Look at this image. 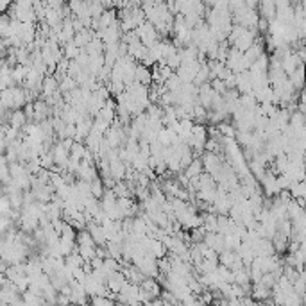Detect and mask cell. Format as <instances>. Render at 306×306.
Segmentation results:
<instances>
[{
    "instance_id": "1",
    "label": "cell",
    "mask_w": 306,
    "mask_h": 306,
    "mask_svg": "<svg viewBox=\"0 0 306 306\" xmlns=\"http://www.w3.org/2000/svg\"><path fill=\"white\" fill-rule=\"evenodd\" d=\"M134 81L143 84V86H150V84H152V74H150L149 67L136 63V68H134Z\"/></svg>"
},
{
    "instance_id": "2",
    "label": "cell",
    "mask_w": 306,
    "mask_h": 306,
    "mask_svg": "<svg viewBox=\"0 0 306 306\" xmlns=\"http://www.w3.org/2000/svg\"><path fill=\"white\" fill-rule=\"evenodd\" d=\"M9 124L15 129H20V127H24L27 124V117H25V113L22 110H15L11 113V117H9Z\"/></svg>"
},
{
    "instance_id": "3",
    "label": "cell",
    "mask_w": 306,
    "mask_h": 306,
    "mask_svg": "<svg viewBox=\"0 0 306 306\" xmlns=\"http://www.w3.org/2000/svg\"><path fill=\"white\" fill-rule=\"evenodd\" d=\"M200 172H202V161H200L199 158H193V160L190 161V165L185 169V176L190 179V177L199 176Z\"/></svg>"
},
{
    "instance_id": "4",
    "label": "cell",
    "mask_w": 306,
    "mask_h": 306,
    "mask_svg": "<svg viewBox=\"0 0 306 306\" xmlns=\"http://www.w3.org/2000/svg\"><path fill=\"white\" fill-rule=\"evenodd\" d=\"M13 2H15V0H0V15H4V13L11 8Z\"/></svg>"
}]
</instances>
